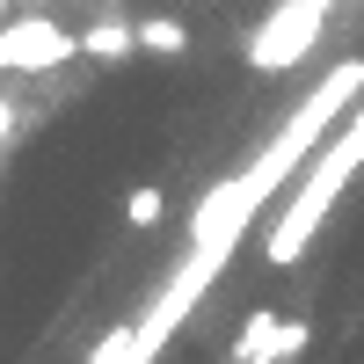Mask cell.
Instances as JSON below:
<instances>
[{
	"mask_svg": "<svg viewBox=\"0 0 364 364\" xmlns=\"http://www.w3.org/2000/svg\"><path fill=\"white\" fill-rule=\"evenodd\" d=\"M161 211H168V190H161V182H139V190L124 197V226H132V233H154Z\"/></svg>",
	"mask_w": 364,
	"mask_h": 364,
	"instance_id": "cell-5",
	"label": "cell"
},
{
	"mask_svg": "<svg viewBox=\"0 0 364 364\" xmlns=\"http://www.w3.org/2000/svg\"><path fill=\"white\" fill-rule=\"evenodd\" d=\"M0 22H8V0H0Z\"/></svg>",
	"mask_w": 364,
	"mask_h": 364,
	"instance_id": "cell-9",
	"label": "cell"
},
{
	"mask_svg": "<svg viewBox=\"0 0 364 364\" xmlns=\"http://www.w3.org/2000/svg\"><path fill=\"white\" fill-rule=\"evenodd\" d=\"M8 146H15V102L0 95V154H8Z\"/></svg>",
	"mask_w": 364,
	"mask_h": 364,
	"instance_id": "cell-7",
	"label": "cell"
},
{
	"mask_svg": "<svg viewBox=\"0 0 364 364\" xmlns=\"http://www.w3.org/2000/svg\"><path fill=\"white\" fill-rule=\"evenodd\" d=\"M139 51V22H95L80 29V58H132Z\"/></svg>",
	"mask_w": 364,
	"mask_h": 364,
	"instance_id": "cell-2",
	"label": "cell"
},
{
	"mask_svg": "<svg viewBox=\"0 0 364 364\" xmlns=\"http://www.w3.org/2000/svg\"><path fill=\"white\" fill-rule=\"evenodd\" d=\"M357 168H364V95H357V109L336 124V139H321V154L306 161V175L284 190L277 219H269V233H262V262H269V269H291V262L321 240L328 211L343 204V190L357 182Z\"/></svg>",
	"mask_w": 364,
	"mask_h": 364,
	"instance_id": "cell-1",
	"label": "cell"
},
{
	"mask_svg": "<svg viewBox=\"0 0 364 364\" xmlns=\"http://www.w3.org/2000/svg\"><path fill=\"white\" fill-rule=\"evenodd\" d=\"M139 51H161V58H175V51H190V29H182L175 15H146V22H139Z\"/></svg>",
	"mask_w": 364,
	"mask_h": 364,
	"instance_id": "cell-4",
	"label": "cell"
},
{
	"mask_svg": "<svg viewBox=\"0 0 364 364\" xmlns=\"http://www.w3.org/2000/svg\"><path fill=\"white\" fill-rule=\"evenodd\" d=\"M269 343H277V314H269V306H255L248 321H240V336H233V364L269 357Z\"/></svg>",
	"mask_w": 364,
	"mask_h": 364,
	"instance_id": "cell-3",
	"label": "cell"
},
{
	"mask_svg": "<svg viewBox=\"0 0 364 364\" xmlns=\"http://www.w3.org/2000/svg\"><path fill=\"white\" fill-rule=\"evenodd\" d=\"M306 336H314L306 321H277V343H269V357H277V364H291L299 350H306Z\"/></svg>",
	"mask_w": 364,
	"mask_h": 364,
	"instance_id": "cell-6",
	"label": "cell"
},
{
	"mask_svg": "<svg viewBox=\"0 0 364 364\" xmlns=\"http://www.w3.org/2000/svg\"><path fill=\"white\" fill-rule=\"evenodd\" d=\"M248 364H277V357H248Z\"/></svg>",
	"mask_w": 364,
	"mask_h": 364,
	"instance_id": "cell-8",
	"label": "cell"
}]
</instances>
